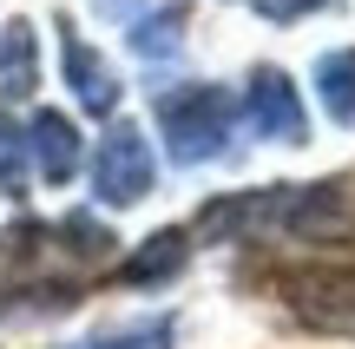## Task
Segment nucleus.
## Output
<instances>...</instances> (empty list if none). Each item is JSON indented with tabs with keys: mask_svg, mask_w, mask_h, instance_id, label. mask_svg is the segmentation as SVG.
Here are the masks:
<instances>
[{
	"mask_svg": "<svg viewBox=\"0 0 355 349\" xmlns=\"http://www.w3.org/2000/svg\"><path fill=\"white\" fill-rule=\"evenodd\" d=\"M145 191H158V158H152V139H145L139 126H125V119H112L99 139V152H92V198L112 211L139 205Z\"/></svg>",
	"mask_w": 355,
	"mask_h": 349,
	"instance_id": "3",
	"label": "nucleus"
},
{
	"mask_svg": "<svg viewBox=\"0 0 355 349\" xmlns=\"http://www.w3.org/2000/svg\"><path fill=\"white\" fill-rule=\"evenodd\" d=\"M92 7H99V13H112V20H132V7H139V0H92Z\"/></svg>",
	"mask_w": 355,
	"mask_h": 349,
	"instance_id": "15",
	"label": "nucleus"
},
{
	"mask_svg": "<svg viewBox=\"0 0 355 349\" xmlns=\"http://www.w3.org/2000/svg\"><path fill=\"white\" fill-rule=\"evenodd\" d=\"M178 343V323L171 316H152V323H125V330H105L92 343H73V349H171Z\"/></svg>",
	"mask_w": 355,
	"mask_h": 349,
	"instance_id": "12",
	"label": "nucleus"
},
{
	"mask_svg": "<svg viewBox=\"0 0 355 349\" xmlns=\"http://www.w3.org/2000/svg\"><path fill=\"white\" fill-rule=\"evenodd\" d=\"M316 99L329 105L336 126H355V46L322 53V60H316Z\"/></svg>",
	"mask_w": 355,
	"mask_h": 349,
	"instance_id": "11",
	"label": "nucleus"
},
{
	"mask_svg": "<svg viewBox=\"0 0 355 349\" xmlns=\"http://www.w3.org/2000/svg\"><path fill=\"white\" fill-rule=\"evenodd\" d=\"M263 20H277V26H290V20H309L316 7H329V0H250Z\"/></svg>",
	"mask_w": 355,
	"mask_h": 349,
	"instance_id": "14",
	"label": "nucleus"
},
{
	"mask_svg": "<svg viewBox=\"0 0 355 349\" xmlns=\"http://www.w3.org/2000/svg\"><path fill=\"white\" fill-rule=\"evenodd\" d=\"M26 185V139L7 112H0V191H20Z\"/></svg>",
	"mask_w": 355,
	"mask_h": 349,
	"instance_id": "13",
	"label": "nucleus"
},
{
	"mask_svg": "<svg viewBox=\"0 0 355 349\" xmlns=\"http://www.w3.org/2000/svg\"><path fill=\"white\" fill-rule=\"evenodd\" d=\"M184 257H191L184 231H152L125 264H119V284H165V277L184 271Z\"/></svg>",
	"mask_w": 355,
	"mask_h": 349,
	"instance_id": "10",
	"label": "nucleus"
},
{
	"mask_svg": "<svg viewBox=\"0 0 355 349\" xmlns=\"http://www.w3.org/2000/svg\"><path fill=\"white\" fill-rule=\"evenodd\" d=\"M283 297L303 316L309 330H329V337H355V264L343 271H303L283 277Z\"/></svg>",
	"mask_w": 355,
	"mask_h": 349,
	"instance_id": "5",
	"label": "nucleus"
},
{
	"mask_svg": "<svg viewBox=\"0 0 355 349\" xmlns=\"http://www.w3.org/2000/svg\"><path fill=\"white\" fill-rule=\"evenodd\" d=\"M243 231L309 244V250H349L355 244V178L270 185V191H237L198 211V237H243Z\"/></svg>",
	"mask_w": 355,
	"mask_h": 349,
	"instance_id": "1",
	"label": "nucleus"
},
{
	"mask_svg": "<svg viewBox=\"0 0 355 349\" xmlns=\"http://www.w3.org/2000/svg\"><path fill=\"white\" fill-rule=\"evenodd\" d=\"M60 73H66L73 99L86 105L92 119H112V112H119V99H125V79L112 73V60H105V53H92L86 40H79L73 20H60Z\"/></svg>",
	"mask_w": 355,
	"mask_h": 349,
	"instance_id": "6",
	"label": "nucleus"
},
{
	"mask_svg": "<svg viewBox=\"0 0 355 349\" xmlns=\"http://www.w3.org/2000/svg\"><path fill=\"white\" fill-rule=\"evenodd\" d=\"M40 86V46H33V26L7 20L0 26V99H33Z\"/></svg>",
	"mask_w": 355,
	"mask_h": 349,
	"instance_id": "9",
	"label": "nucleus"
},
{
	"mask_svg": "<svg viewBox=\"0 0 355 349\" xmlns=\"http://www.w3.org/2000/svg\"><path fill=\"white\" fill-rule=\"evenodd\" d=\"M132 33H125V46L139 53L145 66H171L178 53H184V26H191V7L184 0H158L152 13H132Z\"/></svg>",
	"mask_w": 355,
	"mask_h": 349,
	"instance_id": "8",
	"label": "nucleus"
},
{
	"mask_svg": "<svg viewBox=\"0 0 355 349\" xmlns=\"http://www.w3.org/2000/svg\"><path fill=\"white\" fill-rule=\"evenodd\" d=\"M243 126L257 132V139L270 145H303L309 139V105L303 92H296V79L283 73V66H257L250 79H243Z\"/></svg>",
	"mask_w": 355,
	"mask_h": 349,
	"instance_id": "4",
	"label": "nucleus"
},
{
	"mask_svg": "<svg viewBox=\"0 0 355 349\" xmlns=\"http://www.w3.org/2000/svg\"><path fill=\"white\" fill-rule=\"evenodd\" d=\"M158 132H165L178 165H211L230 152V132H237V99L211 79H184V86L158 92Z\"/></svg>",
	"mask_w": 355,
	"mask_h": 349,
	"instance_id": "2",
	"label": "nucleus"
},
{
	"mask_svg": "<svg viewBox=\"0 0 355 349\" xmlns=\"http://www.w3.org/2000/svg\"><path fill=\"white\" fill-rule=\"evenodd\" d=\"M20 139H26V165H33L46 185H66L79 171V126L66 112H33L20 126Z\"/></svg>",
	"mask_w": 355,
	"mask_h": 349,
	"instance_id": "7",
	"label": "nucleus"
}]
</instances>
